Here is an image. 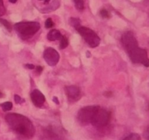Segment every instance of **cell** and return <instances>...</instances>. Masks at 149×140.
<instances>
[{
    "label": "cell",
    "mask_w": 149,
    "mask_h": 140,
    "mask_svg": "<svg viewBox=\"0 0 149 140\" xmlns=\"http://www.w3.org/2000/svg\"><path fill=\"white\" fill-rule=\"evenodd\" d=\"M121 41L132 62L141 63L147 68L149 67V59L147 51L139 48L137 39L131 32L128 31L124 33Z\"/></svg>",
    "instance_id": "6da1fadb"
},
{
    "label": "cell",
    "mask_w": 149,
    "mask_h": 140,
    "mask_svg": "<svg viewBox=\"0 0 149 140\" xmlns=\"http://www.w3.org/2000/svg\"><path fill=\"white\" fill-rule=\"evenodd\" d=\"M5 119L12 130L18 134L27 138H32L34 135V125L27 117L19 113H8Z\"/></svg>",
    "instance_id": "7a4b0ae2"
},
{
    "label": "cell",
    "mask_w": 149,
    "mask_h": 140,
    "mask_svg": "<svg viewBox=\"0 0 149 140\" xmlns=\"http://www.w3.org/2000/svg\"><path fill=\"white\" fill-rule=\"evenodd\" d=\"M40 28V24L35 21L19 22L14 25L16 32L23 39H28L34 36Z\"/></svg>",
    "instance_id": "3957f363"
},
{
    "label": "cell",
    "mask_w": 149,
    "mask_h": 140,
    "mask_svg": "<svg viewBox=\"0 0 149 140\" xmlns=\"http://www.w3.org/2000/svg\"><path fill=\"white\" fill-rule=\"evenodd\" d=\"M76 30L91 48H96L99 46L100 42V37L92 30L81 26L78 27Z\"/></svg>",
    "instance_id": "277c9868"
},
{
    "label": "cell",
    "mask_w": 149,
    "mask_h": 140,
    "mask_svg": "<svg viewBox=\"0 0 149 140\" xmlns=\"http://www.w3.org/2000/svg\"><path fill=\"white\" fill-rule=\"evenodd\" d=\"M110 118L111 115L109 112L99 106L93 117L91 124L96 127H103L109 124Z\"/></svg>",
    "instance_id": "5b68a950"
},
{
    "label": "cell",
    "mask_w": 149,
    "mask_h": 140,
    "mask_svg": "<svg viewBox=\"0 0 149 140\" xmlns=\"http://www.w3.org/2000/svg\"><path fill=\"white\" fill-rule=\"evenodd\" d=\"M99 108V106H87L82 108L78 113V119L82 124H87L91 123L94 115Z\"/></svg>",
    "instance_id": "8992f818"
},
{
    "label": "cell",
    "mask_w": 149,
    "mask_h": 140,
    "mask_svg": "<svg viewBox=\"0 0 149 140\" xmlns=\"http://www.w3.org/2000/svg\"><path fill=\"white\" fill-rule=\"evenodd\" d=\"M43 58L50 66H55L59 61V54L52 48H48L43 52Z\"/></svg>",
    "instance_id": "52a82bcc"
},
{
    "label": "cell",
    "mask_w": 149,
    "mask_h": 140,
    "mask_svg": "<svg viewBox=\"0 0 149 140\" xmlns=\"http://www.w3.org/2000/svg\"><path fill=\"white\" fill-rule=\"evenodd\" d=\"M65 90H66V93L68 96V100L70 102H76L80 99L81 90L77 86H67L65 88Z\"/></svg>",
    "instance_id": "ba28073f"
},
{
    "label": "cell",
    "mask_w": 149,
    "mask_h": 140,
    "mask_svg": "<svg viewBox=\"0 0 149 140\" xmlns=\"http://www.w3.org/2000/svg\"><path fill=\"white\" fill-rule=\"evenodd\" d=\"M30 98L33 104L37 107H41L46 101V97L38 89H34V91H32Z\"/></svg>",
    "instance_id": "9c48e42d"
},
{
    "label": "cell",
    "mask_w": 149,
    "mask_h": 140,
    "mask_svg": "<svg viewBox=\"0 0 149 140\" xmlns=\"http://www.w3.org/2000/svg\"><path fill=\"white\" fill-rule=\"evenodd\" d=\"M62 34L61 32L57 30H52L48 34V39L50 41H54L61 40V37H62Z\"/></svg>",
    "instance_id": "30bf717a"
},
{
    "label": "cell",
    "mask_w": 149,
    "mask_h": 140,
    "mask_svg": "<svg viewBox=\"0 0 149 140\" xmlns=\"http://www.w3.org/2000/svg\"><path fill=\"white\" fill-rule=\"evenodd\" d=\"M122 140H141V137L139 134L137 133H131L127 137L124 138Z\"/></svg>",
    "instance_id": "8fae6325"
},
{
    "label": "cell",
    "mask_w": 149,
    "mask_h": 140,
    "mask_svg": "<svg viewBox=\"0 0 149 140\" xmlns=\"http://www.w3.org/2000/svg\"><path fill=\"white\" fill-rule=\"evenodd\" d=\"M1 107L2 108L3 111H10V110L12 109V103L10 102H3L1 104Z\"/></svg>",
    "instance_id": "7c38bea8"
},
{
    "label": "cell",
    "mask_w": 149,
    "mask_h": 140,
    "mask_svg": "<svg viewBox=\"0 0 149 140\" xmlns=\"http://www.w3.org/2000/svg\"><path fill=\"white\" fill-rule=\"evenodd\" d=\"M74 2L75 3L76 8L79 10H83L85 6H84L83 0H74Z\"/></svg>",
    "instance_id": "4fadbf2b"
},
{
    "label": "cell",
    "mask_w": 149,
    "mask_h": 140,
    "mask_svg": "<svg viewBox=\"0 0 149 140\" xmlns=\"http://www.w3.org/2000/svg\"><path fill=\"white\" fill-rule=\"evenodd\" d=\"M60 41V48L61 49H65L68 46V40L65 36H63L61 39Z\"/></svg>",
    "instance_id": "5bb4252c"
},
{
    "label": "cell",
    "mask_w": 149,
    "mask_h": 140,
    "mask_svg": "<svg viewBox=\"0 0 149 140\" xmlns=\"http://www.w3.org/2000/svg\"><path fill=\"white\" fill-rule=\"evenodd\" d=\"M70 23L73 27L75 28L76 29L78 27L81 26V23H80V20L79 19L76 18H71L70 19Z\"/></svg>",
    "instance_id": "9a60e30c"
},
{
    "label": "cell",
    "mask_w": 149,
    "mask_h": 140,
    "mask_svg": "<svg viewBox=\"0 0 149 140\" xmlns=\"http://www.w3.org/2000/svg\"><path fill=\"white\" fill-rule=\"evenodd\" d=\"M0 23L2 24V25L4 26L8 30V31H11L12 28H11L10 23H9L8 21H6V20L5 19H0Z\"/></svg>",
    "instance_id": "2e32d148"
},
{
    "label": "cell",
    "mask_w": 149,
    "mask_h": 140,
    "mask_svg": "<svg viewBox=\"0 0 149 140\" xmlns=\"http://www.w3.org/2000/svg\"><path fill=\"white\" fill-rule=\"evenodd\" d=\"M100 15L102 16V18L105 19H109L110 17L109 12L105 9H102V10H100Z\"/></svg>",
    "instance_id": "e0dca14e"
},
{
    "label": "cell",
    "mask_w": 149,
    "mask_h": 140,
    "mask_svg": "<svg viewBox=\"0 0 149 140\" xmlns=\"http://www.w3.org/2000/svg\"><path fill=\"white\" fill-rule=\"evenodd\" d=\"M45 26H46V28H50L53 27L54 22L52 21V19L51 18L48 19L46 20V23H45Z\"/></svg>",
    "instance_id": "ac0fdd59"
},
{
    "label": "cell",
    "mask_w": 149,
    "mask_h": 140,
    "mask_svg": "<svg viewBox=\"0 0 149 140\" xmlns=\"http://www.w3.org/2000/svg\"><path fill=\"white\" fill-rule=\"evenodd\" d=\"M6 13V8L3 5V0H0V16L4 15Z\"/></svg>",
    "instance_id": "d6986e66"
},
{
    "label": "cell",
    "mask_w": 149,
    "mask_h": 140,
    "mask_svg": "<svg viewBox=\"0 0 149 140\" xmlns=\"http://www.w3.org/2000/svg\"><path fill=\"white\" fill-rule=\"evenodd\" d=\"M14 101H15L16 103L20 104L22 102V99L21 97L18 95H14Z\"/></svg>",
    "instance_id": "ffe728a7"
},
{
    "label": "cell",
    "mask_w": 149,
    "mask_h": 140,
    "mask_svg": "<svg viewBox=\"0 0 149 140\" xmlns=\"http://www.w3.org/2000/svg\"><path fill=\"white\" fill-rule=\"evenodd\" d=\"M144 137L146 139L149 140V128L144 132Z\"/></svg>",
    "instance_id": "44dd1931"
},
{
    "label": "cell",
    "mask_w": 149,
    "mask_h": 140,
    "mask_svg": "<svg viewBox=\"0 0 149 140\" xmlns=\"http://www.w3.org/2000/svg\"><path fill=\"white\" fill-rule=\"evenodd\" d=\"M26 67L27 68L30 69V70H33V69L34 68V65L32 64H26Z\"/></svg>",
    "instance_id": "7402d4cb"
},
{
    "label": "cell",
    "mask_w": 149,
    "mask_h": 140,
    "mask_svg": "<svg viewBox=\"0 0 149 140\" xmlns=\"http://www.w3.org/2000/svg\"><path fill=\"white\" fill-rule=\"evenodd\" d=\"M42 71H43V68H42V67H41V66L37 67V72H38L39 74L41 73Z\"/></svg>",
    "instance_id": "603a6c76"
},
{
    "label": "cell",
    "mask_w": 149,
    "mask_h": 140,
    "mask_svg": "<svg viewBox=\"0 0 149 140\" xmlns=\"http://www.w3.org/2000/svg\"><path fill=\"white\" fill-rule=\"evenodd\" d=\"M53 101L54 102H56V103H57V104H59V100H58L57 97H54V98H53Z\"/></svg>",
    "instance_id": "cb8c5ba5"
},
{
    "label": "cell",
    "mask_w": 149,
    "mask_h": 140,
    "mask_svg": "<svg viewBox=\"0 0 149 140\" xmlns=\"http://www.w3.org/2000/svg\"><path fill=\"white\" fill-rule=\"evenodd\" d=\"M17 0H9V1H10V2H11V3H16V2H17Z\"/></svg>",
    "instance_id": "d4e9b609"
},
{
    "label": "cell",
    "mask_w": 149,
    "mask_h": 140,
    "mask_svg": "<svg viewBox=\"0 0 149 140\" xmlns=\"http://www.w3.org/2000/svg\"><path fill=\"white\" fill-rule=\"evenodd\" d=\"M3 96V93H1V91H0V98H2Z\"/></svg>",
    "instance_id": "484cf974"
},
{
    "label": "cell",
    "mask_w": 149,
    "mask_h": 140,
    "mask_svg": "<svg viewBox=\"0 0 149 140\" xmlns=\"http://www.w3.org/2000/svg\"><path fill=\"white\" fill-rule=\"evenodd\" d=\"M43 1H45V3H47L49 2V1H50V0H43Z\"/></svg>",
    "instance_id": "4316f807"
}]
</instances>
